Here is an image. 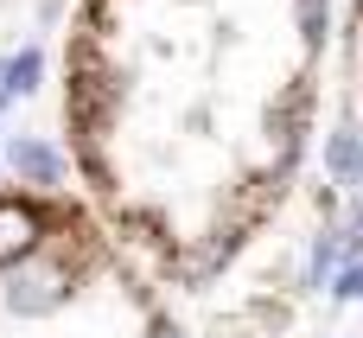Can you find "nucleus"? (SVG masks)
<instances>
[{
    "label": "nucleus",
    "mask_w": 363,
    "mask_h": 338,
    "mask_svg": "<svg viewBox=\"0 0 363 338\" xmlns=\"http://www.w3.org/2000/svg\"><path fill=\"white\" fill-rule=\"evenodd\" d=\"M0 160L13 166V179H19V185H45V192H51V185H64V173H70V160H64L51 141H38V134H13V141L0 147Z\"/></svg>",
    "instance_id": "f03ea898"
},
{
    "label": "nucleus",
    "mask_w": 363,
    "mask_h": 338,
    "mask_svg": "<svg viewBox=\"0 0 363 338\" xmlns=\"http://www.w3.org/2000/svg\"><path fill=\"white\" fill-rule=\"evenodd\" d=\"M38 77H45V51H38V45H19L13 58H0V109L19 102V96H32Z\"/></svg>",
    "instance_id": "423d86ee"
},
{
    "label": "nucleus",
    "mask_w": 363,
    "mask_h": 338,
    "mask_svg": "<svg viewBox=\"0 0 363 338\" xmlns=\"http://www.w3.org/2000/svg\"><path fill=\"white\" fill-rule=\"evenodd\" d=\"M345 256H363L357 230H319V236H313V256H306V288L325 294V281H332V268H338Z\"/></svg>",
    "instance_id": "20e7f679"
},
{
    "label": "nucleus",
    "mask_w": 363,
    "mask_h": 338,
    "mask_svg": "<svg viewBox=\"0 0 363 338\" xmlns=\"http://www.w3.org/2000/svg\"><path fill=\"white\" fill-rule=\"evenodd\" d=\"M325 173L332 185H363V128H332L325 134Z\"/></svg>",
    "instance_id": "39448f33"
},
{
    "label": "nucleus",
    "mask_w": 363,
    "mask_h": 338,
    "mask_svg": "<svg viewBox=\"0 0 363 338\" xmlns=\"http://www.w3.org/2000/svg\"><path fill=\"white\" fill-rule=\"evenodd\" d=\"M351 230L363 236V185H357V205H351Z\"/></svg>",
    "instance_id": "9d476101"
},
{
    "label": "nucleus",
    "mask_w": 363,
    "mask_h": 338,
    "mask_svg": "<svg viewBox=\"0 0 363 338\" xmlns=\"http://www.w3.org/2000/svg\"><path fill=\"white\" fill-rule=\"evenodd\" d=\"M64 300H70V268H57V262H38V249H32L26 262H13L6 307H13L19 320H51Z\"/></svg>",
    "instance_id": "f257e3e1"
},
{
    "label": "nucleus",
    "mask_w": 363,
    "mask_h": 338,
    "mask_svg": "<svg viewBox=\"0 0 363 338\" xmlns=\"http://www.w3.org/2000/svg\"><path fill=\"white\" fill-rule=\"evenodd\" d=\"M147 338H185V332H179L172 320H153V326H147Z\"/></svg>",
    "instance_id": "1a4fd4ad"
},
{
    "label": "nucleus",
    "mask_w": 363,
    "mask_h": 338,
    "mask_svg": "<svg viewBox=\"0 0 363 338\" xmlns=\"http://www.w3.org/2000/svg\"><path fill=\"white\" fill-rule=\"evenodd\" d=\"M357 6H363V0H357Z\"/></svg>",
    "instance_id": "9b49d317"
},
{
    "label": "nucleus",
    "mask_w": 363,
    "mask_h": 338,
    "mask_svg": "<svg viewBox=\"0 0 363 338\" xmlns=\"http://www.w3.org/2000/svg\"><path fill=\"white\" fill-rule=\"evenodd\" d=\"M325 294H332V300H345V307H351V300H363V256H345V262L332 268Z\"/></svg>",
    "instance_id": "6e6552de"
},
{
    "label": "nucleus",
    "mask_w": 363,
    "mask_h": 338,
    "mask_svg": "<svg viewBox=\"0 0 363 338\" xmlns=\"http://www.w3.org/2000/svg\"><path fill=\"white\" fill-rule=\"evenodd\" d=\"M38 243H45V211L26 198H0V268L26 262Z\"/></svg>",
    "instance_id": "7ed1b4c3"
},
{
    "label": "nucleus",
    "mask_w": 363,
    "mask_h": 338,
    "mask_svg": "<svg viewBox=\"0 0 363 338\" xmlns=\"http://www.w3.org/2000/svg\"><path fill=\"white\" fill-rule=\"evenodd\" d=\"M294 19H300V45L325 51V38H332V0H294Z\"/></svg>",
    "instance_id": "0eeeda50"
}]
</instances>
